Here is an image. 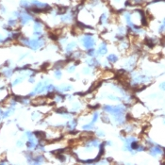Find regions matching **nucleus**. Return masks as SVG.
Listing matches in <instances>:
<instances>
[{
	"mask_svg": "<svg viewBox=\"0 0 165 165\" xmlns=\"http://www.w3.org/2000/svg\"><path fill=\"white\" fill-rule=\"evenodd\" d=\"M108 61H111V62H115V61L117 60V57H116L114 54H111L108 57Z\"/></svg>",
	"mask_w": 165,
	"mask_h": 165,
	"instance_id": "nucleus-3",
	"label": "nucleus"
},
{
	"mask_svg": "<svg viewBox=\"0 0 165 165\" xmlns=\"http://www.w3.org/2000/svg\"><path fill=\"white\" fill-rule=\"evenodd\" d=\"M97 118H98V114H97V113H94V119H92V123H95V122H96Z\"/></svg>",
	"mask_w": 165,
	"mask_h": 165,
	"instance_id": "nucleus-4",
	"label": "nucleus"
},
{
	"mask_svg": "<svg viewBox=\"0 0 165 165\" xmlns=\"http://www.w3.org/2000/svg\"><path fill=\"white\" fill-rule=\"evenodd\" d=\"M107 46L106 45H102V46L99 47V49H98V53L100 55H104V54H106L107 53Z\"/></svg>",
	"mask_w": 165,
	"mask_h": 165,
	"instance_id": "nucleus-2",
	"label": "nucleus"
},
{
	"mask_svg": "<svg viewBox=\"0 0 165 165\" xmlns=\"http://www.w3.org/2000/svg\"><path fill=\"white\" fill-rule=\"evenodd\" d=\"M83 45L86 48H91L94 45V40L91 36H86L83 39Z\"/></svg>",
	"mask_w": 165,
	"mask_h": 165,
	"instance_id": "nucleus-1",
	"label": "nucleus"
}]
</instances>
